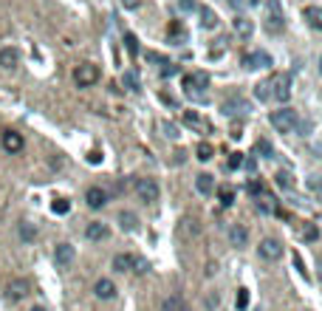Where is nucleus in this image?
<instances>
[{
  "label": "nucleus",
  "instance_id": "nucleus-1",
  "mask_svg": "<svg viewBox=\"0 0 322 311\" xmlns=\"http://www.w3.org/2000/svg\"><path fill=\"white\" fill-rule=\"evenodd\" d=\"M207 88H209V74L207 71H192V74L184 77V93H187L192 102H198V105L209 102Z\"/></svg>",
  "mask_w": 322,
  "mask_h": 311
},
{
  "label": "nucleus",
  "instance_id": "nucleus-2",
  "mask_svg": "<svg viewBox=\"0 0 322 311\" xmlns=\"http://www.w3.org/2000/svg\"><path fill=\"white\" fill-rule=\"evenodd\" d=\"M268 122H271V128L277 130V133H294L297 125H300V116H297V110H294V108L283 105L280 110H271Z\"/></svg>",
  "mask_w": 322,
  "mask_h": 311
},
{
  "label": "nucleus",
  "instance_id": "nucleus-3",
  "mask_svg": "<svg viewBox=\"0 0 322 311\" xmlns=\"http://www.w3.org/2000/svg\"><path fill=\"white\" fill-rule=\"evenodd\" d=\"M263 29H266L268 34H280V31L286 29V12H283V3H280V0H266Z\"/></svg>",
  "mask_w": 322,
  "mask_h": 311
},
{
  "label": "nucleus",
  "instance_id": "nucleus-4",
  "mask_svg": "<svg viewBox=\"0 0 322 311\" xmlns=\"http://www.w3.org/2000/svg\"><path fill=\"white\" fill-rule=\"evenodd\" d=\"M99 65H93V62H82V65L73 68V82H77L79 88H91L99 82Z\"/></svg>",
  "mask_w": 322,
  "mask_h": 311
},
{
  "label": "nucleus",
  "instance_id": "nucleus-5",
  "mask_svg": "<svg viewBox=\"0 0 322 311\" xmlns=\"http://www.w3.org/2000/svg\"><path fill=\"white\" fill-rule=\"evenodd\" d=\"M136 196H139L144 204H156L158 196H161L158 181H156V178H150V176H147V178H139V181H136Z\"/></svg>",
  "mask_w": 322,
  "mask_h": 311
},
{
  "label": "nucleus",
  "instance_id": "nucleus-6",
  "mask_svg": "<svg viewBox=\"0 0 322 311\" xmlns=\"http://www.w3.org/2000/svg\"><path fill=\"white\" fill-rule=\"evenodd\" d=\"M274 60L268 51H249V54L243 57V68L246 71H266V68H271Z\"/></svg>",
  "mask_w": 322,
  "mask_h": 311
},
{
  "label": "nucleus",
  "instance_id": "nucleus-7",
  "mask_svg": "<svg viewBox=\"0 0 322 311\" xmlns=\"http://www.w3.org/2000/svg\"><path fill=\"white\" fill-rule=\"evenodd\" d=\"M257 255H260L263 260L274 263V260H280V255H283V244H280L277 238H263L260 246H257Z\"/></svg>",
  "mask_w": 322,
  "mask_h": 311
},
{
  "label": "nucleus",
  "instance_id": "nucleus-8",
  "mask_svg": "<svg viewBox=\"0 0 322 311\" xmlns=\"http://www.w3.org/2000/svg\"><path fill=\"white\" fill-rule=\"evenodd\" d=\"M288 97H291V77H288V74H277V77H274V93H271V99L286 102Z\"/></svg>",
  "mask_w": 322,
  "mask_h": 311
},
{
  "label": "nucleus",
  "instance_id": "nucleus-9",
  "mask_svg": "<svg viewBox=\"0 0 322 311\" xmlns=\"http://www.w3.org/2000/svg\"><path fill=\"white\" fill-rule=\"evenodd\" d=\"M29 292H31V283H29V280H23V277H17V280H9V286H6V297L12 300V303L23 300Z\"/></svg>",
  "mask_w": 322,
  "mask_h": 311
},
{
  "label": "nucleus",
  "instance_id": "nucleus-10",
  "mask_svg": "<svg viewBox=\"0 0 322 311\" xmlns=\"http://www.w3.org/2000/svg\"><path fill=\"white\" fill-rule=\"evenodd\" d=\"M73 257H77V249H73L71 244H57V249H54V263L60 269H68L73 263Z\"/></svg>",
  "mask_w": 322,
  "mask_h": 311
},
{
  "label": "nucleus",
  "instance_id": "nucleus-11",
  "mask_svg": "<svg viewBox=\"0 0 322 311\" xmlns=\"http://www.w3.org/2000/svg\"><path fill=\"white\" fill-rule=\"evenodd\" d=\"M85 204H88L91 209H102L105 204H108V189H102V187H88Z\"/></svg>",
  "mask_w": 322,
  "mask_h": 311
},
{
  "label": "nucleus",
  "instance_id": "nucleus-12",
  "mask_svg": "<svg viewBox=\"0 0 322 311\" xmlns=\"http://www.w3.org/2000/svg\"><path fill=\"white\" fill-rule=\"evenodd\" d=\"M20 65V51L6 45V49H0V68H6V71H14Z\"/></svg>",
  "mask_w": 322,
  "mask_h": 311
},
{
  "label": "nucleus",
  "instance_id": "nucleus-13",
  "mask_svg": "<svg viewBox=\"0 0 322 311\" xmlns=\"http://www.w3.org/2000/svg\"><path fill=\"white\" fill-rule=\"evenodd\" d=\"M110 235L108 224H102V221H91V224L85 226V238L88 241H105Z\"/></svg>",
  "mask_w": 322,
  "mask_h": 311
},
{
  "label": "nucleus",
  "instance_id": "nucleus-14",
  "mask_svg": "<svg viewBox=\"0 0 322 311\" xmlns=\"http://www.w3.org/2000/svg\"><path fill=\"white\" fill-rule=\"evenodd\" d=\"M0 141H3V150L6 153H20L23 150V136H20L17 130H6Z\"/></svg>",
  "mask_w": 322,
  "mask_h": 311
},
{
  "label": "nucleus",
  "instance_id": "nucleus-15",
  "mask_svg": "<svg viewBox=\"0 0 322 311\" xmlns=\"http://www.w3.org/2000/svg\"><path fill=\"white\" fill-rule=\"evenodd\" d=\"M303 20L314 31H322V6H305L303 9Z\"/></svg>",
  "mask_w": 322,
  "mask_h": 311
},
{
  "label": "nucleus",
  "instance_id": "nucleus-16",
  "mask_svg": "<svg viewBox=\"0 0 322 311\" xmlns=\"http://www.w3.org/2000/svg\"><path fill=\"white\" fill-rule=\"evenodd\" d=\"M232 29H235V34H237V37H243V40L255 34V23H252L249 17H243V14H237V17L232 20Z\"/></svg>",
  "mask_w": 322,
  "mask_h": 311
},
{
  "label": "nucleus",
  "instance_id": "nucleus-17",
  "mask_svg": "<svg viewBox=\"0 0 322 311\" xmlns=\"http://www.w3.org/2000/svg\"><path fill=\"white\" fill-rule=\"evenodd\" d=\"M93 294H96L99 300H113V297H116V286H113V280H108V277H99L96 286H93Z\"/></svg>",
  "mask_w": 322,
  "mask_h": 311
},
{
  "label": "nucleus",
  "instance_id": "nucleus-18",
  "mask_svg": "<svg viewBox=\"0 0 322 311\" xmlns=\"http://www.w3.org/2000/svg\"><path fill=\"white\" fill-rule=\"evenodd\" d=\"M229 244L237 246V249H240V246H246V244H249V229H246L243 224H235L229 229Z\"/></svg>",
  "mask_w": 322,
  "mask_h": 311
},
{
  "label": "nucleus",
  "instance_id": "nucleus-19",
  "mask_svg": "<svg viewBox=\"0 0 322 311\" xmlns=\"http://www.w3.org/2000/svg\"><path fill=\"white\" fill-rule=\"evenodd\" d=\"M122 85H125V91H130V93L141 91V80H139V71H136V68H128V71L122 74Z\"/></svg>",
  "mask_w": 322,
  "mask_h": 311
},
{
  "label": "nucleus",
  "instance_id": "nucleus-20",
  "mask_svg": "<svg viewBox=\"0 0 322 311\" xmlns=\"http://www.w3.org/2000/svg\"><path fill=\"white\" fill-rule=\"evenodd\" d=\"M249 110V102H246L243 97H232L224 102V113L226 116H235V113H246Z\"/></svg>",
  "mask_w": 322,
  "mask_h": 311
},
{
  "label": "nucleus",
  "instance_id": "nucleus-21",
  "mask_svg": "<svg viewBox=\"0 0 322 311\" xmlns=\"http://www.w3.org/2000/svg\"><path fill=\"white\" fill-rule=\"evenodd\" d=\"M195 189H198L201 196H212L215 193V178L209 176V173H201V176L195 178Z\"/></svg>",
  "mask_w": 322,
  "mask_h": 311
},
{
  "label": "nucleus",
  "instance_id": "nucleus-22",
  "mask_svg": "<svg viewBox=\"0 0 322 311\" xmlns=\"http://www.w3.org/2000/svg\"><path fill=\"white\" fill-rule=\"evenodd\" d=\"M119 226H122V232H136L139 229V218H136V212L122 209V212H119Z\"/></svg>",
  "mask_w": 322,
  "mask_h": 311
},
{
  "label": "nucleus",
  "instance_id": "nucleus-23",
  "mask_svg": "<svg viewBox=\"0 0 322 311\" xmlns=\"http://www.w3.org/2000/svg\"><path fill=\"white\" fill-rule=\"evenodd\" d=\"M161 311H189V308H187V300H184L181 294H170V297L161 303Z\"/></svg>",
  "mask_w": 322,
  "mask_h": 311
},
{
  "label": "nucleus",
  "instance_id": "nucleus-24",
  "mask_svg": "<svg viewBox=\"0 0 322 311\" xmlns=\"http://www.w3.org/2000/svg\"><path fill=\"white\" fill-rule=\"evenodd\" d=\"M167 40H170L172 45H184L187 43V31H184L181 23H172L170 29H167Z\"/></svg>",
  "mask_w": 322,
  "mask_h": 311
},
{
  "label": "nucleus",
  "instance_id": "nucleus-25",
  "mask_svg": "<svg viewBox=\"0 0 322 311\" xmlns=\"http://www.w3.org/2000/svg\"><path fill=\"white\" fill-rule=\"evenodd\" d=\"M198 14H201V26L204 29H218V14L209 6H198Z\"/></svg>",
  "mask_w": 322,
  "mask_h": 311
},
{
  "label": "nucleus",
  "instance_id": "nucleus-26",
  "mask_svg": "<svg viewBox=\"0 0 322 311\" xmlns=\"http://www.w3.org/2000/svg\"><path fill=\"white\" fill-rule=\"evenodd\" d=\"M184 125H189V128H198L201 133H209V125L204 122V119L195 113V110H187V113H184Z\"/></svg>",
  "mask_w": 322,
  "mask_h": 311
},
{
  "label": "nucleus",
  "instance_id": "nucleus-27",
  "mask_svg": "<svg viewBox=\"0 0 322 311\" xmlns=\"http://www.w3.org/2000/svg\"><path fill=\"white\" fill-rule=\"evenodd\" d=\"M113 269L116 272H130V269H133V255H125V252H119V255L113 257Z\"/></svg>",
  "mask_w": 322,
  "mask_h": 311
},
{
  "label": "nucleus",
  "instance_id": "nucleus-28",
  "mask_svg": "<svg viewBox=\"0 0 322 311\" xmlns=\"http://www.w3.org/2000/svg\"><path fill=\"white\" fill-rule=\"evenodd\" d=\"M271 93H274V77H271V80H266V82H260V85L255 88V97L260 99V102H268Z\"/></svg>",
  "mask_w": 322,
  "mask_h": 311
},
{
  "label": "nucleus",
  "instance_id": "nucleus-29",
  "mask_svg": "<svg viewBox=\"0 0 322 311\" xmlns=\"http://www.w3.org/2000/svg\"><path fill=\"white\" fill-rule=\"evenodd\" d=\"M255 153H257V156H263V159H274V147H271V141H268V139H257Z\"/></svg>",
  "mask_w": 322,
  "mask_h": 311
},
{
  "label": "nucleus",
  "instance_id": "nucleus-30",
  "mask_svg": "<svg viewBox=\"0 0 322 311\" xmlns=\"http://www.w3.org/2000/svg\"><path fill=\"white\" fill-rule=\"evenodd\" d=\"M274 181H277V187H283V189H291V187H294V176H291L288 170H277Z\"/></svg>",
  "mask_w": 322,
  "mask_h": 311
},
{
  "label": "nucleus",
  "instance_id": "nucleus-31",
  "mask_svg": "<svg viewBox=\"0 0 322 311\" xmlns=\"http://www.w3.org/2000/svg\"><path fill=\"white\" fill-rule=\"evenodd\" d=\"M17 232H20V238H23L26 244H31V241L37 238V229H34V226H31V224H26V221H23V224L17 226Z\"/></svg>",
  "mask_w": 322,
  "mask_h": 311
},
{
  "label": "nucleus",
  "instance_id": "nucleus-32",
  "mask_svg": "<svg viewBox=\"0 0 322 311\" xmlns=\"http://www.w3.org/2000/svg\"><path fill=\"white\" fill-rule=\"evenodd\" d=\"M218 198H220L224 207H232V204H235V189H232V187H220L218 189Z\"/></svg>",
  "mask_w": 322,
  "mask_h": 311
},
{
  "label": "nucleus",
  "instance_id": "nucleus-33",
  "mask_svg": "<svg viewBox=\"0 0 322 311\" xmlns=\"http://www.w3.org/2000/svg\"><path fill=\"white\" fill-rule=\"evenodd\" d=\"M176 6H178V12H184V14H192V12H198V0H176Z\"/></svg>",
  "mask_w": 322,
  "mask_h": 311
},
{
  "label": "nucleus",
  "instance_id": "nucleus-34",
  "mask_svg": "<svg viewBox=\"0 0 322 311\" xmlns=\"http://www.w3.org/2000/svg\"><path fill=\"white\" fill-rule=\"evenodd\" d=\"M125 45H128V54L130 57H139V40H136V34H125Z\"/></svg>",
  "mask_w": 322,
  "mask_h": 311
},
{
  "label": "nucleus",
  "instance_id": "nucleus-35",
  "mask_svg": "<svg viewBox=\"0 0 322 311\" xmlns=\"http://www.w3.org/2000/svg\"><path fill=\"white\" fill-rule=\"evenodd\" d=\"M195 153H198V159H201V161H209V159L215 156L212 145H207V141H201V145H198V150H195Z\"/></svg>",
  "mask_w": 322,
  "mask_h": 311
},
{
  "label": "nucleus",
  "instance_id": "nucleus-36",
  "mask_svg": "<svg viewBox=\"0 0 322 311\" xmlns=\"http://www.w3.org/2000/svg\"><path fill=\"white\" fill-rule=\"evenodd\" d=\"M235 305H237V308H240V311H246V305H249V289H237Z\"/></svg>",
  "mask_w": 322,
  "mask_h": 311
},
{
  "label": "nucleus",
  "instance_id": "nucleus-37",
  "mask_svg": "<svg viewBox=\"0 0 322 311\" xmlns=\"http://www.w3.org/2000/svg\"><path fill=\"white\" fill-rule=\"evenodd\" d=\"M181 74V68L172 65V62H164V68H161V80H172V77H178Z\"/></svg>",
  "mask_w": 322,
  "mask_h": 311
},
{
  "label": "nucleus",
  "instance_id": "nucleus-38",
  "mask_svg": "<svg viewBox=\"0 0 322 311\" xmlns=\"http://www.w3.org/2000/svg\"><path fill=\"white\" fill-rule=\"evenodd\" d=\"M147 269H150V263H147L144 257H136L133 255V269H130V272H136V275H144Z\"/></svg>",
  "mask_w": 322,
  "mask_h": 311
},
{
  "label": "nucleus",
  "instance_id": "nucleus-39",
  "mask_svg": "<svg viewBox=\"0 0 322 311\" xmlns=\"http://www.w3.org/2000/svg\"><path fill=\"white\" fill-rule=\"evenodd\" d=\"M51 209H54V215H65L68 209H71V204H68L65 198H57V201L51 204Z\"/></svg>",
  "mask_w": 322,
  "mask_h": 311
},
{
  "label": "nucleus",
  "instance_id": "nucleus-40",
  "mask_svg": "<svg viewBox=\"0 0 322 311\" xmlns=\"http://www.w3.org/2000/svg\"><path fill=\"white\" fill-rule=\"evenodd\" d=\"M243 161H246V156H243V153H232V159H229V170H240V167H243Z\"/></svg>",
  "mask_w": 322,
  "mask_h": 311
},
{
  "label": "nucleus",
  "instance_id": "nucleus-41",
  "mask_svg": "<svg viewBox=\"0 0 322 311\" xmlns=\"http://www.w3.org/2000/svg\"><path fill=\"white\" fill-rule=\"evenodd\" d=\"M303 238L308 241V244H314V241L319 238V229H316L314 224H308V226H305V232H303Z\"/></svg>",
  "mask_w": 322,
  "mask_h": 311
},
{
  "label": "nucleus",
  "instance_id": "nucleus-42",
  "mask_svg": "<svg viewBox=\"0 0 322 311\" xmlns=\"http://www.w3.org/2000/svg\"><path fill=\"white\" fill-rule=\"evenodd\" d=\"M161 130H164L167 139H178V128L172 122H161Z\"/></svg>",
  "mask_w": 322,
  "mask_h": 311
},
{
  "label": "nucleus",
  "instance_id": "nucleus-43",
  "mask_svg": "<svg viewBox=\"0 0 322 311\" xmlns=\"http://www.w3.org/2000/svg\"><path fill=\"white\" fill-rule=\"evenodd\" d=\"M305 187L314 189V193H322V176H311L308 181H305Z\"/></svg>",
  "mask_w": 322,
  "mask_h": 311
},
{
  "label": "nucleus",
  "instance_id": "nucleus-44",
  "mask_svg": "<svg viewBox=\"0 0 322 311\" xmlns=\"http://www.w3.org/2000/svg\"><path fill=\"white\" fill-rule=\"evenodd\" d=\"M147 60H150V62H158V65H164V57H161V54H156V51H147Z\"/></svg>",
  "mask_w": 322,
  "mask_h": 311
},
{
  "label": "nucleus",
  "instance_id": "nucleus-45",
  "mask_svg": "<svg viewBox=\"0 0 322 311\" xmlns=\"http://www.w3.org/2000/svg\"><path fill=\"white\" fill-rule=\"evenodd\" d=\"M161 102L170 105V108H178V99H176V97H170V93H161Z\"/></svg>",
  "mask_w": 322,
  "mask_h": 311
},
{
  "label": "nucleus",
  "instance_id": "nucleus-46",
  "mask_svg": "<svg viewBox=\"0 0 322 311\" xmlns=\"http://www.w3.org/2000/svg\"><path fill=\"white\" fill-rule=\"evenodd\" d=\"M294 266L300 269V275L305 277V280H308V272H305V266H303V260H300V255H294Z\"/></svg>",
  "mask_w": 322,
  "mask_h": 311
},
{
  "label": "nucleus",
  "instance_id": "nucleus-47",
  "mask_svg": "<svg viewBox=\"0 0 322 311\" xmlns=\"http://www.w3.org/2000/svg\"><path fill=\"white\" fill-rule=\"evenodd\" d=\"M88 161H91V164H99V161H102V153H99V150L88 153Z\"/></svg>",
  "mask_w": 322,
  "mask_h": 311
},
{
  "label": "nucleus",
  "instance_id": "nucleus-48",
  "mask_svg": "<svg viewBox=\"0 0 322 311\" xmlns=\"http://www.w3.org/2000/svg\"><path fill=\"white\" fill-rule=\"evenodd\" d=\"M243 167H246L249 173H255V167H257V164H255V159H246V161H243Z\"/></svg>",
  "mask_w": 322,
  "mask_h": 311
},
{
  "label": "nucleus",
  "instance_id": "nucleus-49",
  "mask_svg": "<svg viewBox=\"0 0 322 311\" xmlns=\"http://www.w3.org/2000/svg\"><path fill=\"white\" fill-rule=\"evenodd\" d=\"M122 3H125V6H130V9H136V6H139V0H122Z\"/></svg>",
  "mask_w": 322,
  "mask_h": 311
},
{
  "label": "nucleus",
  "instance_id": "nucleus-50",
  "mask_svg": "<svg viewBox=\"0 0 322 311\" xmlns=\"http://www.w3.org/2000/svg\"><path fill=\"white\" fill-rule=\"evenodd\" d=\"M229 6L232 9H240V0H229Z\"/></svg>",
  "mask_w": 322,
  "mask_h": 311
},
{
  "label": "nucleus",
  "instance_id": "nucleus-51",
  "mask_svg": "<svg viewBox=\"0 0 322 311\" xmlns=\"http://www.w3.org/2000/svg\"><path fill=\"white\" fill-rule=\"evenodd\" d=\"M246 3H249V6H257V3H260V0H246Z\"/></svg>",
  "mask_w": 322,
  "mask_h": 311
},
{
  "label": "nucleus",
  "instance_id": "nucleus-52",
  "mask_svg": "<svg viewBox=\"0 0 322 311\" xmlns=\"http://www.w3.org/2000/svg\"><path fill=\"white\" fill-rule=\"evenodd\" d=\"M31 311H45V308H43V305H34V308H31Z\"/></svg>",
  "mask_w": 322,
  "mask_h": 311
},
{
  "label": "nucleus",
  "instance_id": "nucleus-53",
  "mask_svg": "<svg viewBox=\"0 0 322 311\" xmlns=\"http://www.w3.org/2000/svg\"><path fill=\"white\" fill-rule=\"evenodd\" d=\"M319 74H322V57H319Z\"/></svg>",
  "mask_w": 322,
  "mask_h": 311
}]
</instances>
